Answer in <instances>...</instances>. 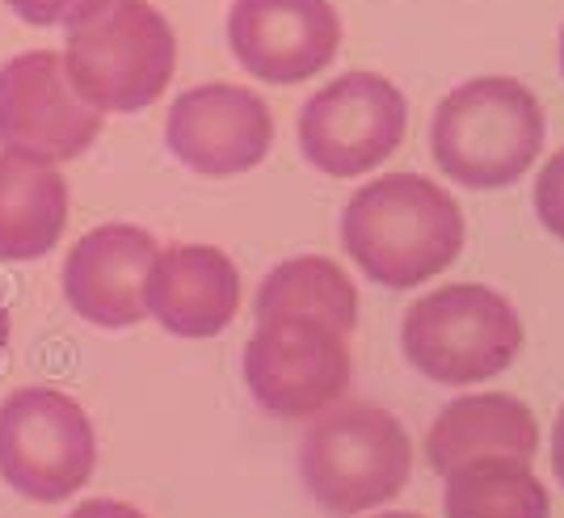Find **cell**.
Returning a JSON list of instances; mask_svg holds the SVG:
<instances>
[{"mask_svg": "<svg viewBox=\"0 0 564 518\" xmlns=\"http://www.w3.org/2000/svg\"><path fill=\"white\" fill-rule=\"evenodd\" d=\"M101 118L68 85L59 51H22L0 68V152L64 165L94 148Z\"/></svg>", "mask_w": 564, "mask_h": 518, "instance_id": "cell-9", "label": "cell"}, {"mask_svg": "<svg viewBox=\"0 0 564 518\" xmlns=\"http://www.w3.org/2000/svg\"><path fill=\"white\" fill-rule=\"evenodd\" d=\"M540 451V422L527 404L510 392H468L438 409L425 430V464L447 476L468 460H535Z\"/></svg>", "mask_w": 564, "mask_h": 518, "instance_id": "cell-14", "label": "cell"}, {"mask_svg": "<svg viewBox=\"0 0 564 518\" xmlns=\"http://www.w3.org/2000/svg\"><path fill=\"white\" fill-rule=\"evenodd\" d=\"M30 25H76L89 18L101 0H4Z\"/></svg>", "mask_w": 564, "mask_h": 518, "instance_id": "cell-19", "label": "cell"}, {"mask_svg": "<svg viewBox=\"0 0 564 518\" xmlns=\"http://www.w3.org/2000/svg\"><path fill=\"white\" fill-rule=\"evenodd\" d=\"M72 194L59 165L0 152V261L47 258L68 228Z\"/></svg>", "mask_w": 564, "mask_h": 518, "instance_id": "cell-15", "label": "cell"}, {"mask_svg": "<svg viewBox=\"0 0 564 518\" xmlns=\"http://www.w3.org/2000/svg\"><path fill=\"white\" fill-rule=\"evenodd\" d=\"M161 253L156 236L135 224H101L72 245L64 261V295L101 330H131L148 316L143 283Z\"/></svg>", "mask_w": 564, "mask_h": 518, "instance_id": "cell-12", "label": "cell"}, {"mask_svg": "<svg viewBox=\"0 0 564 518\" xmlns=\"http://www.w3.org/2000/svg\"><path fill=\"white\" fill-rule=\"evenodd\" d=\"M400 346L409 367L425 379L468 388L514 363L522 350V316L494 287L451 283L409 304Z\"/></svg>", "mask_w": 564, "mask_h": 518, "instance_id": "cell-5", "label": "cell"}, {"mask_svg": "<svg viewBox=\"0 0 564 518\" xmlns=\"http://www.w3.org/2000/svg\"><path fill=\"white\" fill-rule=\"evenodd\" d=\"M552 468H556V481L564 489V404L556 413V425H552Z\"/></svg>", "mask_w": 564, "mask_h": 518, "instance_id": "cell-21", "label": "cell"}, {"mask_svg": "<svg viewBox=\"0 0 564 518\" xmlns=\"http://www.w3.org/2000/svg\"><path fill=\"white\" fill-rule=\"evenodd\" d=\"M371 518H422V515H371Z\"/></svg>", "mask_w": 564, "mask_h": 518, "instance_id": "cell-23", "label": "cell"}, {"mask_svg": "<svg viewBox=\"0 0 564 518\" xmlns=\"http://www.w3.org/2000/svg\"><path fill=\"white\" fill-rule=\"evenodd\" d=\"M94 422L59 388H18L0 404V476L30 501H64L89 485Z\"/></svg>", "mask_w": 564, "mask_h": 518, "instance_id": "cell-6", "label": "cell"}, {"mask_svg": "<svg viewBox=\"0 0 564 518\" xmlns=\"http://www.w3.org/2000/svg\"><path fill=\"white\" fill-rule=\"evenodd\" d=\"M9 307H4V300H0V358H4V350H9Z\"/></svg>", "mask_w": 564, "mask_h": 518, "instance_id": "cell-22", "label": "cell"}, {"mask_svg": "<svg viewBox=\"0 0 564 518\" xmlns=\"http://www.w3.org/2000/svg\"><path fill=\"white\" fill-rule=\"evenodd\" d=\"M68 518H148L143 510L127 506V501H115V497H94V501H80Z\"/></svg>", "mask_w": 564, "mask_h": 518, "instance_id": "cell-20", "label": "cell"}, {"mask_svg": "<svg viewBox=\"0 0 564 518\" xmlns=\"http://www.w3.org/2000/svg\"><path fill=\"white\" fill-rule=\"evenodd\" d=\"M447 518H552V497L527 460H468L443 476Z\"/></svg>", "mask_w": 564, "mask_h": 518, "instance_id": "cell-17", "label": "cell"}, {"mask_svg": "<svg viewBox=\"0 0 564 518\" xmlns=\"http://www.w3.org/2000/svg\"><path fill=\"white\" fill-rule=\"evenodd\" d=\"M165 143L182 165L203 177H236L270 157L274 115L245 85H194L169 106Z\"/></svg>", "mask_w": 564, "mask_h": 518, "instance_id": "cell-10", "label": "cell"}, {"mask_svg": "<svg viewBox=\"0 0 564 518\" xmlns=\"http://www.w3.org/2000/svg\"><path fill=\"white\" fill-rule=\"evenodd\" d=\"M561 72H564V30H561Z\"/></svg>", "mask_w": 564, "mask_h": 518, "instance_id": "cell-24", "label": "cell"}, {"mask_svg": "<svg viewBox=\"0 0 564 518\" xmlns=\"http://www.w3.org/2000/svg\"><path fill=\"white\" fill-rule=\"evenodd\" d=\"M464 212L422 173H388L341 212V249L379 287L409 291L438 279L464 253Z\"/></svg>", "mask_w": 564, "mask_h": 518, "instance_id": "cell-1", "label": "cell"}, {"mask_svg": "<svg viewBox=\"0 0 564 518\" xmlns=\"http://www.w3.org/2000/svg\"><path fill=\"white\" fill-rule=\"evenodd\" d=\"M68 85L97 115H135L169 89L177 72V39L148 0H101L68 30Z\"/></svg>", "mask_w": 564, "mask_h": 518, "instance_id": "cell-3", "label": "cell"}, {"mask_svg": "<svg viewBox=\"0 0 564 518\" xmlns=\"http://www.w3.org/2000/svg\"><path fill=\"white\" fill-rule=\"evenodd\" d=\"M143 304L173 337H215L240 312V270L215 245H173L152 261Z\"/></svg>", "mask_w": 564, "mask_h": 518, "instance_id": "cell-13", "label": "cell"}, {"mask_svg": "<svg viewBox=\"0 0 564 518\" xmlns=\"http://www.w3.org/2000/svg\"><path fill=\"white\" fill-rule=\"evenodd\" d=\"M228 47L265 85H304L341 47V18L329 0H232Z\"/></svg>", "mask_w": 564, "mask_h": 518, "instance_id": "cell-11", "label": "cell"}, {"mask_svg": "<svg viewBox=\"0 0 564 518\" xmlns=\"http://www.w3.org/2000/svg\"><path fill=\"white\" fill-rule=\"evenodd\" d=\"M253 316L270 321V316H307L321 321L329 330L350 337L358 325V291H354L350 274L329 258H291L274 266L258 287L253 300Z\"/></svg>", "mask_w": 564, "mask_h": 518, "instance_id": "cell-16", "label": "cell"}, {"mask_svg": "<svg viewBox=\"0 0 564 518\" xmlns=\"http://www.w3.org/2000/svg\"><path fill=\"white\" fill-rule=\"evenodd\" d=\"M535 215L547 233L564 240V148L552 152V161H543L535 177Z\"/></svg>", "mask_w": 564, "mask_h": 518, "instance_id": "cell-18", "label": "cell"}, {"mask_svg": "<svg viewBox=\"0 0 564 518\" xmlns=\"http://www.w3.org/2000/svg\"><path fill=\"white\" fill-rule=\"evenodd\" d=\"M300 476L329 515H367L404 494L413 476V439L379 404H333L307 425Z\"/></svg>", "mask_w": 564, "mask_h": 518, "instance_id": "cell-4", "label": "cell"}, {"mask_svg": "<svg viewBox=\"0 0 564 518\" xmlns=\"http://www.w3.org/2000/svg\"><path fill=\"white\" fill-rule=\"evenodd\" d=\"M409 131V101L397 80L379 72H346L304 101L300 152L329 177H358L379 169Z\"/></svg>", "mask_w": 564, "mask_h": 518, "instance_id": "cell-8", "label": "cell"}, {"mask_svg": "<svg viewBox=\"0 0 564 518\" xmlns=\"http://www.w3.org/2000/svg\"><path fill=\"white\" fill-rule=\"evenodd\" d=\"M547 115L514 76H476L451 89L430 122L434 165L464 190H506L540 161Z\"/></svg>", "mask_w": 564, "mask_h": 518, "instance_id": "cell-2", "label": "cell"}, {"mask_svg": "<svg viewBox=\"0 0 564 518\" xmlns=\"http://www.w3.org/2000/svg\"><path fill=\"white\" fill-rule=\"evenodd\" d=\"M354 358L346 333L307 316H270L245 346V384L253 401L286 422L321 418L350 392Z\"/></svg>", "mask_w": 564, "mask_h": 518, "instance_id": "cell-7", "label": "cell"}]
</instances>
